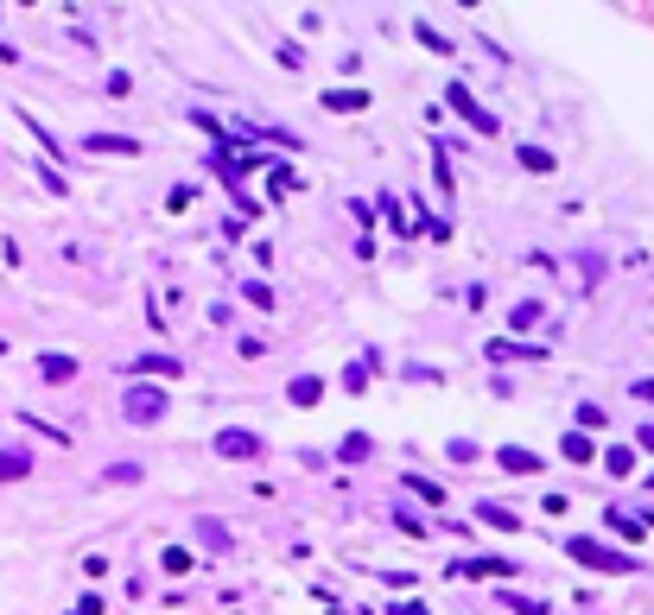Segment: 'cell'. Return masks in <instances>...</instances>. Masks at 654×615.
<instances>
[{
	"instance_id": "f1b7e54d",
	"label": "cell",
	"mask_w": 654,
	"mask_h": 615,
	"mask_svg": "<svg viewBox=\"0 0 654 615\" xmlns=\"http://www.w3.org/2000/svg\"><path fill=\"white\" fill-rule=\"evenodd\" d=\"M19 121L32 127V140H38V146H45V159H58V152H64V146H58V140H51V127H45V121H32V115H26V109H19Z\"/></svg>"
},
{
	"instance_id": "9c48e42d",
	"label": "cell",
	"mask_w": 654,
	"mask_h": 615,
	"mask_svg": "<svg viewBox=\"0 0 654 615\" xmlns=\"http://www.w3.org/2000/svg\"><path fill=\"white\" fill-rule=\"evenodd\" d=\"M515 558H458V578H515Z\"/></svg>"
},
{
	"instance_id": "d4e9b609",
	"label": "cell",
	"mask_w": 654,
	"mask_h": 615,
	"mask_svg": "<svg viewBox=\"0 0 654 615\" xmlns=\"http://www.w3.org/2000/svg\"><path fill=\"white\" fill-rule=\"evenodd\" d=\"M515 159H522V172H540V178H546V172H553V165H559V159H553V152H546V146H522V152H515Z\"/></svg>"
},
{
	"instance_id": "836d02e7",
	"label": "cell",
	"mask_w": 654,
	"mask_h": 615,
	"mask_svg": "<svg viewBox=\"0 0 654 615\" xmlns=\"http://www.w3.org/2000/svg\"><path fill=\"white\" fill-rule=\"evenodd\" d=\"M286 191H299V172L292 165H273V197H286Z\"/></svg>"
},
{
	"instance_id": "9a60e30c",
	"label": "cell",
	"mask_w": 654,
	"mask_h": 615,
	"mask_svg": "<svg viewBox=\"0 0 654 615\" xmlns=\"http://www.w3.org/2000/svg\"><path fill=\"white\" fill-rule=\"evenodd\" d=\"M32 464H38L32 451H0V483H26V476H32Z\"/></svg>"
},
{
	"instance_id": "4dcf8cb0",
	"label": "cell",
	"mask_w": 654,
	"mask_h": 615,
	"mask_svg": "<svg viewBox=\"0 0 654 615\" xmlns=\"http://www.w3.org/2000/svg\"><path fill=\"white\" fill-rule=\"evenodd\" d=\"M273 57H280L286 70H299V64H305V45H299V38H280V51H273Z\"/></svg>"
},
{
	"instance_id": "83f0119b",
	"label": "cell",
	"mask_w": 654,
	"mask_h": 615,
	"mask_svg": "<svg viewBox=\"0 0 654 615\" xmlns=\"http://www.w3.org/2000/svg\"><path fill=\"white\" fill-rule=\"evenodd\" d=\"M502 603L515 615H546V597H522V590H502Z\"/></svg>"
},
{
	"instance_id": "7c38bea8",
	"label": "cell",
	"mask_w": 654,
	"mask_h": 615,
	"mask_svg": "<svg viewBox=\"0 0 654 615\" xmlns=\"http://www.w3.org/2000/svg\"><path fill=\"white\" fill-rule=\"evenodd\" d=\"M318 102H324L331 115H363V109H369V89H324Z\"/></svg>"
},
{
	"instance_id": "4fadbf2b",
	"label": "cell",
	"mask_w": 654,
	"mask_h": 615,
	"mask_svg": "<svg viewBox=\"0 0 654 615\" xmlns=\"http://www.w3.org/2000/svg\"><path fill=\"white\" fill-rule=\"evenodd\" d=\"M286 400H292V406H318V400H324V374H292V380H286Z\"/></svg>"
},
{
	"instance_id": "d6a6232c",
	"label": "cell",
	"mask_w": 654,
	"mask_h": 615,
	"mask_svg": "<svg viewBox=\"0 0 654 615\" xmlns=\"http://www.w3.org/2000/svg\"><path fill=\"white\" fill-rule=\"evenodd\" d=\"M242 298H248V305H261V311H273V292H267L261 279H242Z\"/></svg>"
},
{
	"instance_id": "44dd1931",
	"label": "cell",
	"mask_w": 654,
	"mask_h": 615,
	"mask_svg": "<svg viewBox=\"0 0 654 615\" xmlns=\"http://www.w3.org/2000/svg\"><path fill=\"white\" fill-rule=\"evenodd\" d=\"M604 273H610V260H604V254H591V247H585V254H578V286H585V292H591V286H597V279H604Z\"/></svg>"
},
{
	"instance_id": "8d00e7d4",
	"label": "cell",
	"mask_w": 654,
	"mask_h": 615,
	"mask_svg": "<svg viewBox=\"0 0 654 615\" xmlns=\"http://www.w3.org/2000/svg\"><path fill=\"white\" fill-rule=\"evenodd\" d=\"M394 526H400V533H413V539L426 533V520H419V514H406V507H394Z\"/></svg>"
},
{
	"instance_id": "7a4b0ae2",
	"label": "cell",
	"mask_w": 654,
	"mask_h": 615,
	"mask_svg": "<svg viewBox=\"0 0 654 615\" xmlns=\"http://www.w3.org/2000/svg\"><path fill=\"white\" fill-rule=\"evenodd\" d=\"M565 558H578V565H591V571H642V558L610 552V546H591V539H565Z\"/></svg>"
},
{
	"instance_id": "d6986e66",
	"label": "cell",
	"mask_w": 654,
	"mask_h": 615,
	"mask_svg": "<svg viewBox=\"0 0 654 615\" xmlns=\"http://www.w3.org/2000/svg\"><path fill=\"white\" fill-rule=\"evenodd\" d=\"M540 311H546V305H540V298H522V305H515V311H509V330H515V337H527V330H533V324H540Z\"/></svg>"
},
{
	"instance_id": "6da1fadb",
	"label": "cell",
	"mask_w": 654,
	"mask_h": 615,
	"mask_svg": "<svg viewBox=\"0 0 654 615\" xmlns=\"http://www.w3.org/2000/svg\"><path fill=\"white\" fill-rule=\"evenodd\" d=\"M121 412H128L133 425H153V419H165V387H153V380H128V393H121Z\"/></svg>"
},
{
	"instance_id": "d590c367",
	"label": "cell",
	"mask_w": 654,
	"mask_h": 615,
	"mask_svg": "<svg viewBox=\"0 0 654 615\" xmlns=\"http://www.w3.org/2000/svg\"><path fill=\"white\" fill-rule=\"evenodd\" d=\"M363 387H369V369H363V362H350V369H343V393H363Z\"/></svg>"
},
{
	"instance_id": "e575fe53",
	"label": "cell",
	"mask_w": 654,
	"mask_h": 615,
	"mask_svg": "<svg viewBox=\"0 0 654 615\" xmlns=\"http://www.w3.org/2000/svg\"><path fill=\"white\" fill-rule=\"evenodd\" d=\"M191 203H197V184H178V191H172V197H165V210H178V216H185V210H191Z\"/></svg>"
},
{
	"instance_id": "30bf717a",
	"label": "cell",
	"mask_w": 654,
	"mask_h": 615,
	"mask_svg": "<svg viewBox=\"0 0 654 615\" xmlns=\"http://www.w3.org/2000/svg\"><path fill=\"white\" fill-rule=\"evenodd\" d=\"M490 362H546V349L515 343V337H496V343H490Z\"/></svg>"
},
{
	"instance_id": "7402d4cb",
	"label": "cell",
	"mask_w": 654,
	"mask_h": 615,
	"mask_svg": "<svg viewBox=\"0 0 654 615\" xmlns=\"http://www.w3.org/2000/svg\"><path fill=\"white\" fill-rule=\"evenodd\" d=\"M369 451H375V438H369V432H350V438L337 444V464H363Z\"/></svg>"
},
{
	"instance_id": "5bb4252c",
	"label": "cell",
	"mask_w": 654,
	"mask_h": 615,
	"mask_svg": "<svg viewBox=\"0 0 654 615\" xmlns=\"http://www.w3.org/2000/svg\"><path fill=\"white\" fill-rule=\"evenodd\" d=\"M477 520H483V526H496V533H515V526H522V514H515V507H502V501H477Z\"/></svg>"
},
{
	"instance_id": "277c9868",
	"label": "cell",
	"mask_w": 654,
	"mask_h": 615,
	"mask_svg": "<svg viewBox=\"0 0 654 615\" xmlns=\"http://www.w3.org/2000/svg\"><path fill=\"white\" fill-rule=\"evenodd\" d=\"M216 457L255 464V457H261V438H255V432H242V425H223V432H216Z\"/></svg>"
},
{
	"instance_id": "8992f818",
	"label": "cell",
	"mask_w": 654,
	"mask_h": 615,
	"mask_svg": "<svg viewBox=\"0 0 654 615\" xmlns=\"http://www.w3.org/2000/svg\"><path fill=\"white\" fill-rule=\"evenodd\" d=\"M191 533H197V539H204V546H210L216 558H223V552H236V533H229V526H223L216 514H197V520H191Z\"/></svg>"
},
{
	"instance_id": "8fae6325",
	"label": "cell",
	"mask_w": 654,
	"mask_h": 615,
	"mask_svg": "<svg viewBox=\"0 0 654 615\" xmlns=\"http://www.w3.org/2000/svg\"><path fill=\"white\" fill-rule=\"evenodd\" d=\"M38 374H45L51 387H64V380H77V356H64V349H45V356H38Z\"/></svg>"
},
{
	"instance_id": "603a6c76",
	"label": "cell",
	"mask_w": 654,
	"mask_h": 615,
	"mask_svg": "<svg viewBox=\"0 0 654 615\" xmlns=\"http://www.w3.org/2000/svg\"><path fill=\"white\" fill-rule=\"evenodd\" d=\"M604 520H610V533H623V539H649V520H636V514H623V507H610Z\"/></svg>"
},
{
	"instance_id": "ba28073f",
	"label": "cell",
	"mask_w": 654,
	"mask_h": 615,
	"mask_svg": "<svg viewBox=\"0 0 654 615\" xmlns=\"http://www.w3.org/2000/svg\"><path fill=\"white\" fill-rule=\"evenodd\" d=\"M83 152H121V159H140V140H133V133H83Z\"/></svg>"
},
{
	"instance_id": "f546056e",
	"label": "cell",
	"mask_w": 654,
	"mask_h": 615,
	"mask_svg": "<svg viewBox=\"0 0 654 615\" xmlns=\"http://www.w3.org/2000/svg\"><path fill=\"white\" fill-rule=\"evenodd\" d=\"M572 419H578V432H604V406H597V400H585Z\"/></svg>"
},
{
	"instance_id": "4316f807",
	"label": "cell",
	"mask_w": 654,
	"mask_h": 615,
	"mask_svg": "<svg viewBox=\"0 0 654 615\" xmlns=\"http://www.w3.org/2000/svg\"><path fill=\"white\" fill-rule=\"evenodd\" d=\"M191 565H197V558H191L185 546H165V558H159V571H165V578H185Z\"/></svg>"
},
{
	"instance_id": "f35d334b",
	"label": "cell",
	"mask_w": 654,
	"mask_h": 615,
	"mask_svg": "<svg viewBox=\"0 0 654 615\" xmlns=\"http://www.w3.org/2000/svg\"><path fill=\"white\" fill-rule=\"evenodd\" d=\"M70 615H102V597H83V603H77Z\"/></svg>"
},
{
	"instance_id": "1f68e13d",
	"label": "cell",
	"mask_w": 654,
	"mask_h": 615,
	"mask_svg": "<svg viewBox=\"0 0 654 615\" xmlns=\"http://www.w3.org/2000/svg\"><path fill=\"white\" fill-rule=\"evenodd\" d=\"M445 457H451V464H477V457H483V451H477V444H470V438H451V444H445Z\"/></svg>"
},
{
	"instance_id": "3957f363",
	"label": "cell",
	"mask_w": 654,
	"mask_h": 615,
	"mask_svg": "<svg viewBox=\"0 0 654 615\" xmlns=\"http://www.w3.org/2000/svg\"><path fill=\"white\" fill-rule=\"evenodd\" d=\"M445 109H451V115H464V121L477 127V133H490V140L502 133V121H496L490 109H477V96H470V83H445Z\"/></svg>"
},
{
	"instance_id": "52a82bcc",
	"label": "cell",
	"mask_w": 654,
	"mask_h": 615,
	"mask_svg": "<svg viewBox=\"0 0 654 615\" xmlns=\"http://www.w3.org/2000/svg\"><path fill=\"white\" fill-rule=\"evenodd\" d=\"M496 470H509V476H540L546 464H540L527 444H502V451H496Z\"/></svg>"
},
{
	"instance_id": "5b68a950",
	"label": "cell",
	"mask_w": 654,
	"mask_h": 615,
	"mask_svg": "<svg viewBox=\"0 0 654 615\" xmlns=\"http://www.w3.org/2000/svg\"><path fill=\"white\" fill-rule=\"evenodd\" d=\"M128 374H133V380H178V374H185V362H178V356H159V349H153V356H133Z\"/></svg>"
},
{
	"instance_id": "ab89813d",
	"label": "cell",
	"mask_w": 654,
	"mask_h": 615,
	"mask_svg": "<svg viewBox=\"0 0 654 615\" xmlns=\"http://www.w3.org/2000/svg\"><path fill=\"white\" fill-rule=\"evenodd\" d=\"M388 615H426V610H419V603H400V610H388Z\"/></svg>"
},
{
	"instance_id": "ffe728a7",
	"label": "cell",
	"mask_w": 654,
	"mask_h": 615,
	"mask_svg": "<svg viewBox=\"0 0 654 615\" xmlns=\"http://www.w3.org/2000/svg\"><path fill=\"white\" fill-rule=\"evenodd\" d=\"M413 38H419L426 51H438V57H451V38H445V32H438L432 19H413Z\"/></svg>"
},
{
	"instance_id": "cb8c5ba5",
	"label": "cell",
	"mask_w": 654,
	"mask_h": 615,
	"mask_svg": "<svg viewBox=\"0 0 654 615\" xmlns=\"http://www.w3.org/2000/svg\"><path fill=\"white\" fill-rule=\"evenodd\" d=\"M597 464H604L610 476H636V451H629V444H617V451H604Z\"/></svg>"
},
{
	"instance_id": "2e32d148",
	"label": "cell",
	"mask_w": 654,
	"mask_h": 615,
	"mask_svg": "<svg viewBox=\"0 0 654 615\" xmlns=\"http://www.w3.org/2000/svg\"><path fill=\"white\" fill-rule=\"evenodd\" d=\"M559 457H565V464H597V451H591L585 432H565V438H559Z\"/></svg>"
},
{
	"instance_id": "484cf974",
	"label": "cell",
	"mask_w": 654,
	"mask_h": 615,
	"mask_svg": "<svg viewBox=\"0 0 654 615\" xmlns=\"http://www.w3.org/2000/svg\"><path fill=\"white\" fill-rule=\"evenodd\" d=\"M32 172H38V184H45L51 197H64V191H70V184H64V172H58L51 159H32Z\"/></svg>"
},
{
	"instance_id": "74e56055",
	"label": "cell",
	"mask_w": 654,
	"mask_h": 615,
	"mask_svg": "<svg viewBox=\"0 0 654 615\" xmlns=\"http://www.w3.org/2000/svg\"><path fill=\"white\" fill-rule=\"evenodd\" d=\"M432 178H438V197L451 203V165H445V159H432Z\"/></svg>"
},
{
	"instance_id": "e0dca14e",
	"label": "cell",
	"mask_w": 654,
	"mask_h": 615,
	"mask_svg": "<svg viewBox=\"0 0 654 615\" xmlns=\"http://www.w3.org/2000/svg\"><path fill=\"white\" fill-rule=\"evenodd\" d=\"M102 483H109V489H128V483H146V464H128V457H121V464H109V470H102Z\"/></svg>"
},
{
	"instance_id": "ac0fdd59",
	"label": "cell",
	"mask_w": 654,
	"mask_h": 615,
	"mask_svg": "<svg viewBox=\"0 0 654 615\" xmlns=\"http://www.w3.org/2000/svg\"><path fill=\"white\" fill-rule=\"evenodd\" d=\"M400 483H406V489L419 495V501H426V507H445V483H432V476H413V470H406V476H400Z\"/></svg>"
}]
</instances>
